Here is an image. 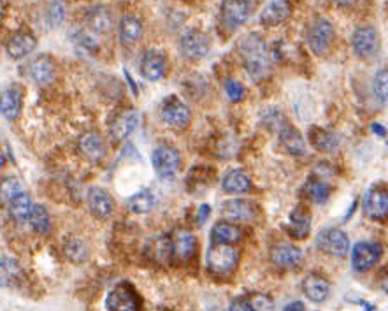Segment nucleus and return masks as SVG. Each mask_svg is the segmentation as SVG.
<instances>
[{
  "mask_svg": "<svg viewBox=\"0 0 388 311\" xmlns=\"http://www.w3.org/2000/svg\"><path fill=\"white\" fill-rule=\"evenodd\" d=\"M239 53L243 56L244 67L253 81H262L270 72L269 51L264 38L259 33H248L239 41Z\"/></svg>",
  "mask_w": 388,
  "mask_h": 311,
  "instance_id": "obj_1",
  "label": "nucleus"
},
{
  "mask_svg": "<svg viewBox=\"0 0 388 311\" xmlns=\"http://www.w3.org/2000/svg\"><path fill=\"white\" fill-rule=\"evenodd\" d=\"M239 250L234 245H220L213 243L206 253L207 269L216 274H229L239 264Z\"/></svg>",
  "mask_w": 388,
  "mask_h": 311,
  "instance_id": "obj_2",
  "label": "nucleus"
},
{
  "mask_svg": "<svg viewBox=\"0 0 388 311\" xmlns=\"http://www.w3.org/2000/svg\"><path fill=\"white\" fill-rule=\"evenodd\" d=\"M152 164L156 175L162 180L174 178L181 167V155L174 146L160 145L153 150Z\"/></svg>",
  "mask_w": 388,
  "mask_h": 311,
  "instance_id": "obj_3",
  "label": "nucleus"
},
{
  "mask_svg": "<svg viewBox=\"0 0 388 311\" xmlns=\"http://www.w3.org/2000/svg\"><path fill=\"white\" fill-rule=\"evenodd\" d=\"M255 9V0H223L222 23L227 30H236L243 26Z\"/></svg>",
  "mask_w": 388,
  "mask_h": 311,
  "instance_id": "obj_4",
  "label": "nucleus"
},
{
  "mask_svg": "<svg viewBox=\"0 0 388 311\" xmlns=\"http://www.w3.org/2000/svg\"><path fill=\"white\" fill-rule=\"evenodd\" d=\"M108 311H140V299L130 283H118L106 297Z\"/></svg>",
  "mask_w": 388,
  "mask_h": 311,
  "instance_id": "obj_5",
  "label": "nucleus"
},
{
  "mask_svg": "<svg viewBox=\"0 0 388 311\" xmlns=\"http://www.w3.org/2000/svg\"><path fill=\"white\" fill-rule=\"evenodd\" d=\"M160 116H162L163 123L174 130L186 129L190 123L188 106L183 100H179L178 97H169V99L163 100Z\"/></svg>",
  "mask_w": 388,
  "mask_h": 311,
  "instance_id": "obj_6",
  "label": "nucleus"
},
{
  "mask_svg": "<svg viewBox=\"0 0 388 311\" xmlns=\"http://www.w3.org/2000/svg\"><path fill=\"white\" fill-rule=\"evenodd\" d=\"M211 42L206 33L197 29L186 30L179 39V49L190 60H199L209 53Z\"/></svg>",
  "mask_w": 388,
  "mask_h": 311,
  "instance_id": "obj_7",
  "label": "nucleus"
},
{
  "mask_svg": "<svg viewBox=\"0 0 388 311\" xmlns=\"http://www.w3.org/2000/svg\"><path fill=\"white\" fill-rule=\"evenodd\" d=\"M334 39V26L332 23L327 22L325 18L314 19L307 30V45L316 55H322L329 49Z\"/></svg>",
  "mask_w": 388,
  "mask_h": 311,
  "instance_id": "obj_8",
  "label": "nucleus"
},
{
  "mask_svg": "<svg viewBox=\"0 0 388 311\" xmlns=\"http://www.w3.org/2000/svg\"><path fill=\"white\" fill-rule=\"evenodd\" d=\"M316 246L323 253L332 257H344L350 250V241L348 236L339 229H323L316 236Z\"/></svg>",
  "mask_w": 388,
  "mask_h": 311,
  "instance_id": "obj_9",
  "label": "nucleus"
},
{
  "mask_svg": "<svg viewBox=\"0 0 388 311\" xmlns=\"http://www.w3.org/2000/svg\"><path fill=\"white\" fill-rule=\"evenodd\" d=\"M381 253H383V248L378 243L360 241L351 250V266L355 271H360V273L369 271L381 259Z\"/></svg>",
  "mask_w": 388,
  "mask_h": 311,
  "instance_id": "obj_10",
  "label": "nucleus"
},
{
  "mask_svg": "<svg viewBox=\"0 0 388 311\" xmlns=\"http://www.w3.org/2000/svg\"><path fill=\"white\" fill-rule=\"evenodd\" d=\"M364 213L373 220H383L388 216V189L385 186H371L364 196Z\"/></svg>",
  "mask_w": 388,
  "mask_h": 311,
  "instance_id": "obj_11",
  "label": "nucleus"
},
{
  "mask_svg": "<svg viewBox=\"0 0 388 311\" xmlns=\"http://www.w3.org/2000/svg\"><path fill=\"white\" fill-rule=\"evenodd\" d=\"M351 46L359 58H369L376 55L380 48V39L373 26H359L351 35Z\"/></svg>",
  "mask_w": 388,
  "mask_h": 311,
  "instance_id": "obj_12",
  "label": "nucleus"
},
{
  "mask_svg": "<svg viewBox=\"0 0 388 311\" xmlns=\"http://www.w3.org/2000/svg\"><path fill=\"white\" fill-rule=\"evenodd\" d=\"M270 260L280 269H293L302 264L304 253L299 246L292 245V243H280L270 250Z\"/></svg>",
  "mask_w": 388,
  "mask_h": 311,
  "instance_id": "obj_13",
  "label": "nucleus"
},
{
  "mask_svg": "<svg viewBox=\"0 0 388 311\" xmlns=\"http://www.w3.org/2000/svg\"><path fill=\"white\" fill-rule=\"evenodd\" d=\"M170 252L179 262H188L197 253V237L190 230H176L170 239Z\"/></svg>",
  "mask_w": 388,
  "mask_h": 311,
  "instance_id": "obj_14",
  "label": "nucleus"
},
{
  "mask_svg": "<svg viewBox=\"0 0 388 311\" xmlns=\"http://www.w3.org/2000/svg\"><path fill=\"white\" fill-rule=\"evenodd\" d=\"M165 55L159 49H148L140 58V74L148 81H159L165 74Z\"/></svg>",
  "mask_w": 388,
  "mask_h": 311,
  "instance_id": "obj_15",
  "label": "nucleus"
},
{
  "mask_svg": "<svg viewBox=\"0 0 388 311\" xmlns=\"http://www.w3.org/2000/svg\"><path fill=\"white\" fill-rule=\"evenodd\" d=\"M23 90L18 85H13L0 93V113L6 120H16L22 113Z\"/></svg>",
  "mask_w": 388,
  "mask_h": 311,
  "instance_id": "obj_16",
  "label": "nucleus"
},
{
  "mask_svg": "<svg viewBox=\"0 0 388 311\" xmlns=\"http://www.w3.org/2000/svg\"><path fill=\"white\" fill-rule=\"evenodd\" d=\"M255 213V206L246 199H230L222 206V215L230 222H250Z\"/></svg>",
  "mask_w": 388,
  "mask_h": 311,
  "instance_id": "obj_17",
  "label": "nucleus"
},
{
  "mask_svg": "<svg viewBox=\"0 0 388 311\" xmlns=\"http://www.w3.org/2000/svg\"><path fill=\"white\" fill-rule=\"evenodd\" d=\"M137 125H139V115L137 111L129 109V111H123L122 115L116 116L115 122L109 127V134L116 143H122L137 129Z\"/></svg>",
  "mask_w": 388,
  "mask_h": 311,
  "instance_id": "obj_18",
  "label": "nucleus"
},
{
  "mask_svg": "<svg viewBox=\"0 0 388 311\" xmlns=\"http://www.w3.org/2000/svg\"><path fill=\"white\" fill-rule=\"evenodd\" d=\"M38 48V41L33 38L32 33H25L19 32L15 33L11 39L6 45V49H8V55L11 56L13 60H22L25 56H29L30 53H33V49Z\"/></svg>",
  "mask_w": 388,
  "mask_h": 311,
  "instance_id": "obj_19",
  "label": "nucleus"
},
{
  "mask_svg": "<svg viewBox=\"0 0 388 311\" xmlns=\"http://www.w3.org/2000/svg\"><path fill=\"white\" fill-rule=\"evenodd\" d=\"M88 207L90 212H92L97 218L106 220L111 216L115 204H113L111 196H109L106 190L97 189L95 186V189H92L88 192Z\"/></svg>",
  "mask_w": 388,
  "mask_h": 311,
  "instance_id": "obj_20",
  "label": "nucleus"
},
{
  "mask_svg": "<svg viewBox=\"0 0 388 311\" xmlns=\"http://www.w3.org/2000/svg\"><path fill=\"white\" fill-rule=\"evenodd\" d=\"M30 78L39 86L49 85L55 79V63L48 55H41L30 62Z\"/></svg>",
  "mask_w": 388,
  "mask_h": 311,
  "instance_id": "obj_21",
  "label": "nucleus"
},
{
  "mask_svg": "<svg viewBox=\"0 0 388 311\" xmlns=\"http://www.w3.org/2000/svg\"><path fill=\"white\" fill-rule=\"evenodd\" d=\"M302 290H304V296H306L307 299L320 304L327 301V297H329V292H330V287H329V282L323 278L322 274H309V276H306V280H304Z\"/></svg>",
  "mask_w": 388,
  "mask_h": 311,
  "instance_id": "obj_22",
  "label": "nucleus"
},
{
  "mask_svg": "<svg viewBox=\"0 0 388 311\" xmlns=\"http://www.w3.org/2000/svg\"><path fill=\"white\" fill-rule=\"evenodd\" d=\"M292 9L286 0H273L269 4L264 8V11L260 13V23L266 26H274L280 25V23L285 22L290 16Z\"/></svg>",
  "mask_w": 388,
  "mask_h": 311,
  "instance_id": "obj_23",
  "label": "nucleus"
},
{
  "mask_svg": "<svg viewBox=\"0 0 388 311\" xmlns=\"http://www.w3.org/2000/svg\"><path fill=\"white\" fill-rule=\"evenodd\" d=\"M140 35H143V23L137 16L125 15L120 19L118 38L123 46H134L139 41Z\"/></svg>",
  "mask_w": 388,
  "mask_h": 311,
  "instance_id": "obj_24",
  "label": "nucleus"
},
{
  "mask_svg": "<svg viewBox=\"0 0 388 311\" xmlns=\"http://www.w3.org/2000/svg\"><path fill=\"white\" fill-rule=\"evenodd\" d=\"M280 145L281 148L285 150L289 155L300 157L306 152V143H304V137L296 127H283L280 132Z\"/></svg>",
  "mask_w": 388,
  "mask_h": 311,
  "instance_id": "obj_25",
  "label": "nucleus"
},
{
  "mask_svg": "<svg viewBox=\"0 0 388 311\" xmlns=\"http://www.w3.org/2000/svg\"><path fill=\"white\" fill-rule=\"evenodd\" d=\"M289 232L290 236L296 237V239H304V237L309 236L311 232V215L304 206L296 207L292 213H290V222H289Z\"/></svg>",
  "mask_w": 388,
  "mask_h": 311,
  "instance_id": "obj_26",
  "label": "nucleus"
},
{
  "mask_svg": "<svg viewBox=\"0 0 388 311\" xmlns=\"http://www.w3.org/2000/svg\"><path fill=\"white\" fill-rule=\"evenodd\" d=\"M86 25L93 33H108L113 29L111 11L104 6H95L86 15Z\"/></svg>",
  "mask_w": 388,
  "mask_h": 311,
  "instance_id": "obj_27",
  "label": "nucleus"
},
{
  "mask_svg": "<svg viewBox=\"0 0 388 311\" xmlns=\"http://www.w3.org/2000/svg\"><path fill=\"white\" fill-rule=\"evenodd\" d=\"M23 276V269L19 262L11 257H2L0 259V287L2 289H11L16 283H19Z\"/></svg>",
  "mask_w": 388,
  "mask_h": 311,
  "instance_id": "obj_28",
  "label": "nucleus"
},
{
  "mask_svg": "<svg viewBox=\"0 0 388 311\" xmlns=\"http://www.w3.org/2000/svg\"><path fill=\"white\" fill-rule=\"evenodd\" d=\"M309 141L314 148L323 153H332L339 148V137L330 130L320 129V127H313L309 130Z\"/></svg>",
  "mask_w": 388,
  "mask_h": 311,
  "instance_id": "obj_29",
  "label": "nucleus"
},
{
  "mask_svg": "<svg viewBox=\"0 0 388 311\" xmlns=\"http://www.w3.org/2000/svg\"><path fill=\"white\" fill-rule=\"evenodd\" d=\"M222 186L227 193H246L252 190V180L244 170L232 169L223 176Z\"/></svg>",
  "mask_w": 388,
  "mask_h": 311,
  "instance_id": "obj_30",
  "label": "nucleus"
},
{
  "mask_svg": "<svg viewBox=\"0 0 388 311\" xmlns=\"http://www.w3.org/2000/svg\"><path fill=\"white\" fill-rule=\"evenodd\" d=\"M79 150H81L83 155L86 159L93 160H102L104 155H106V145H104L102 137L95 132H88L79 139Z\"/></svg>",
  "mask_w": 388,
  "mask_h": 311,
  "instance_id": "obj_31",
  "label": "nucleus"
},
{
  "mask_svg": "<svg viewBox=\"0 0 388 311\" xmlns=\"http://www.w3.org/2000/svg\"><path fill=\"white\" fill-rule=\"evenodd\" d=\"M156 197L152 190H140V192L134 193L132 197H129L127 200V207H129L130 213H136V215H146L155 207Z\"/></svg>",
  "mask_w": 388,
  "mask_h": 311,
  "instance_id": "obj_32",
  "label": "nucleus"
},
{
  "mask_svg": "<svg viewBox=\"0 0 388 311\" xmlns=\"http://www.w3.org/2000/svg\"><path fill=\"white\" fill-rule=\"evenodd\" d=\"M211 237H213V243L234 245L243 237V232H241L239 227L232 225V222H220L211 230Z\"/></svg>",
  "mask_w": 388,
  "mask_h": 311,
  "instance_id": "obj_33",
  "label": "nucleus"
},
{
  "mask_svg": "<svg viewBox=\"0 0 388 311\" xmlns=\"http://www.w3.org/2000/svg\"><path fill=\"white\" fill-rule=\"evenodd\" d=\"M146 253L152 260L159 264H165L167 260L172 257L170 252V237L169 236H159L149 239L148 246H146Z\"/></svg>",
  "mask_w": 388,
  "mask_h": 311,
  "instance_id": "obj_34",
  "label": "nucleus"
},
{
  "mask_svg": "<svg viewBox=\"0 0 388 311\" xmlns=\"http://www.w3.org/2000/svg\"><path fill=\"white\" fill-rule=\"evenodd\" d=\"M29 223L32 230H35L38 234H48L51 229V220H49V213L46 212V207L41 204H33L29 215Z\"/></svg>",
  "mask_w": 388,
  "mask_h": 311,
  "instance_id": "obj_35",
  "label": "nucleus"
},
{
  "mask_svg": "<svg viewBox=\"0 0 388 311\" xmlns=\"http://www.w3.org/2000/svg\"><path fill=\"white\" fill-rule=\"evenodd\" d=\"M63 253H65V257L70 260V262L81 264L88 259L90 248L85 241L74 237V239H69L65 245H63Z\"/></svg>",
  "mask_w": 388,
  "mask_h": 311,
  "instance_id": "obj_36",
  "label": "nucleus"
},
{
  "mask_svg": "<svg viewBox=\"0 0 388 311\" xmlns=\"http://www.w3.org/2000/svg\"><path fill=\"white\" fill-rule=\"evenodd\" d=\"M9 206V213H11L13 218L16 220H29L30 212H32V199L26 192H22L19 196H16L11 202L8 204Z\"/></svg>",
  "mask_w": 388,
  "mask_h": 311,
  "instance_id": "obj_37",
  "label": "nucleus"
},
{
  "mask_svg": "<svg viewBox=\"0 0 388 311\" xmlns=\"http://www.w3.org/2000/svg\"><path fill=\"white\" fill-rule=\"evenodd\" d=\"M306 196L309 197L313 202L323 204L330 196V189L327 183L320 182V180H311L306 185Z\"/></svg>",
  "mask_w": 388,
  "mask_h": 311,
  "instance_id": "obj_38",
  "label": "nucleus"
},
{
  "mask_svg": "<svg viewBox=\"0 0 388 311\" xmlns=\"http://www.w3.org/2000/svg\"><path fill=\"white\" fill-rule=\"evenodd\" d=\"M373 92L378 102L388 104V69H380L374 76Z\"/></svg>",
  "mask_w": 388,
  "mask_h": 311,
  "instance_id": "obj_39",
  "label": "nucleus"
},
{
  "mask_svg": "<svg viewBox=\"0 0 388 311\" xmlns=\"http://www.w3.org/2000/svg\"><path fill=\"white\" fill-rule=\"evenodd\" d=\"M22 192H25V190H23L22 183L16 178H6L0 182V200H2V202L9 204Z\"/></svg>",
  "mask_w": 388,
  "mask_h": 311,
  "instance_id": "obj_40",
  "label": "nucleus"
},
{
  "mask_svg": "<svg viewBox=\"0 0 388 311\" xmlns=\"http://www.w3.org/2000/svg\"><path fill=\"white\" fill-rule=\"evenodd\" d=\"M48 19L49 23H51V26L62 25L63 19H65V9H63V6L60 4V2H53V4L49 6Z\"/></svg>",
  "mask_w": 388,
  "mask_h": 311,
  "instance_id": "obj_41",
  "label": "nucleus"
},
{
  "mask_svg": "<svg viewBox=\"0 0 388 311\" xmlns=\"http://www.w3.org/2000/svg\"><path fill=\"white\" fill-rule=\"evenodd\" d=\"M225 90H227V95H229L230 100H234V102H239V100H243L244 86L241 85L239 81H236V79H229V81L225 83Z\"/></svg>",
  "mask_w": 388,
  "mask_h": 311,
  "instance_id": "obj_42",
  "label": "nucleus"
},
{
  "mask_svg": "<svg viewBox=\"0 0 388 311\" xmlns=\"http://www.w3.org/2000/svg\"><path fill=\"white\" fill-rule=\"evenodd\" d=\"M252 306L255 311H273V303H270L269 297H264V296L257 297V299L252 303Z\"/></svg>",
  "mask_w": 388,
  "mask_h": 311,
  "instance_id": "obj_43",
  "label": "nucleus"
},
{
  "mask_svg": "<svg viewBox=\"0 0 388 311\" xmlns=\"http://www.w3.org/2000/svg\"><path fill=\"white\" fill-rule=\"evenodd\" d=\"M229 311H255V310H253L252 303H248V301L236 299L232 304H230Z\"/></svg>",
  "mask_w": 388,
  "mask_h": 311,
  "instance_id": "obj_44",
  "label": "nucleus"
},
{
  "mask_svg": "<svg viewBox=\"0 0 388 311\" xmlns=\"http://www.w3.org/2000/svg\"><path fill=\"white\" fill-rule=\"evenodd\" d=\"M209 213H211V207L207 204H202L199 207V212H197V225H202L206 223V220L209 218Z\"/></svg>",
  "mask_w": 388,
  "mask_h": 311,
  "instance_id": "obj_45",
  "label": "nucleus"
},
{
  "mask_svg": "<svg viewBox=\"0 0 388 311\" xmlns=\"http://www.w3.org/2000/svg\"><path fill=\"white\" fill-rule=\"evenodd\" d=\"M283 311H306V306H304L300 301H293V303L286 304L285 310H283Z\"/></svg>",
  "mask_w": 388,
  "mask_h": 311,
  "instance_id": "obj_46",
  "label": "nucleus"
},
{
  "mask_svg": "<svg viewBox=\"0 0 388 311\" xmlns=\"http://www.w3.org/2000/svg\"><path fill=\"white\" fill-rule=\"evenodd\" d=\"M371 129H373V132H376L378 136H381V137L387 136V130H385L383 127H381V125H378V123H374V125L371 127Z\"/></svg>",
  "mask_w": 388,
  "mask_h": 311,
  "instance_id": "obj_47",
  "label": "nucleus"
},
{
  "mask_svg": "<svg viewBox=\"0 0 388 311\" xmlns=\"http://www.w3.org/2000/svg\"><path fill=\"white\" fill-rule=\"evenodd\" d=\"M125 78H127V81H129L130 90H132V92L137 95V86H136V83H134V79L130 78V74H129V71H127V69H125Z\"/></svg>",
  "mask_w": 388,
  "mask_h": 311,
  "instance_id": "obj_48",
  "label": "nucleus"
},
{
  "mask_svg": "<svg viewBox=\"0 0 388 311\" xmlns=\"http://www.w3.org/2000/svg\"><path fill=\"white\" fill-rule=\"evenodd\" d=\"M336 2L341 6H351V4H355L357 0H336Z\"/></svg>",
  "mask_w": 388,
  "mask_h": 311,
  "instance_id": "obj_49",
  "label": "nucleus"
},
{
  "mask_svg": "<svg viewBox=\"0 0 388 311\" xmlns=\"http://www.w3.org/2000/svg\"><path fill=\"white\" fill-rule=\"evenodd\" d=\"M381 287H383V292L388 296V276H385L383 283H381Z\"/></svg>",
  "mask_w": 388,
  "mask_h": 311,
  "instance_id": "obj_50",
  "label": "nucleus"
},
{
  "mask_svg": "<svg viewBox=\"0 0 388 311\" xmlns=\"http://www.w3.org/2000/svg\"><path fill=\"white\" fill-rule=\"evenodd\" d=\"M4 164H6V157H4V153L0 152V167H4Z\"/></svg>",
  "mask_w": 388,
  "mask_h": 311,
  "instance_id": "obj_51",
  "label": "nucleus"
},
{
  "mask_svg": "<svg viewBox=\"0 0 388 311\" xmlns=\"http://www.w3.org/2000/svg\"><path fill=\"white\" fill-rule=\"evenodd\" d=\"M209 311H220V310H216V308H213V310H209Z\"/></svg>",
  "mask_w": 388,
  "mask_h": 311,
  "instance_id": "obj_52",
  "label": "nucleus"
},
{
  "mask_svg": "<svg viewBox=\"0 0 388 311\" xmlns=\"http://www.w3.org/2000/svg\"><path fill=\"white\" fill-rule=\"evenodd\" d=\"M58 2H63V0H58Z\"/></svg>",
  "mask_w": 388,
  "mask_h": 311,
  "instance_id": "obj_53",
  "label": "nucleus"
}]
</instances>
